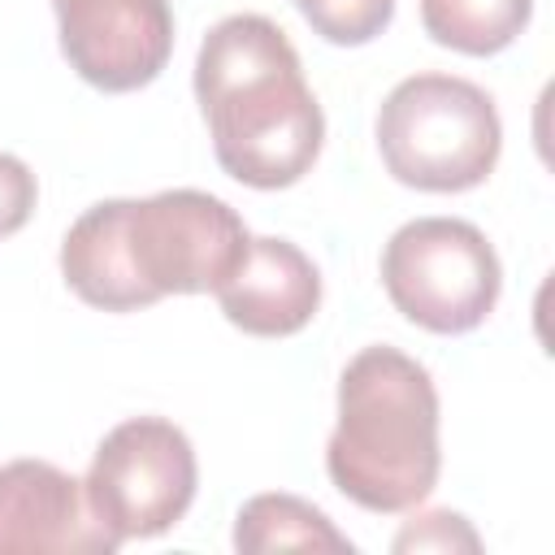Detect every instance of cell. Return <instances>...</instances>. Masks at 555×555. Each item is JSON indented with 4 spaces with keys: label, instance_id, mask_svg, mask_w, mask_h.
<instances>
[{
    "label": "cell",
    "instance_id": "obj_10",
    "mask_svg": "<svg viewBox=\"0 0 555 555\" xmlns=\"http://www.w3.org/2000/svg\"><path fill=\"white\" fill-rule=\"evenodd\" d=\"M234 551L269 555V551H334L351 555V538L334 529V520L299 494H256L234 516Z\"/></svg>",
    "mask_w": 555,
    "mask_h": 555
},
{
    "label": "cell",
    "instance_id": "obj_9",
    "mask_svg": "<svg viewBox=\"0 0 555 555\" xmlns=\"http://www.w3.org/2000/svg\"><path fill=\"white\" fill-rule=\"evenodd\" d=\"M225 321L256 338L299 334L321 308L317 264L286 238H251L238 269L212 291Z\"/></svg>",
    "mask_w": 555,
    "mask_h": 555
},
{
    "label": "cell",
    "instance_id": "obj_5",
    "mask_svg": "<svg viewBox=\"0 0 555 555\" xmlns=\"http://www.w3.org/2000/svg\"><path fill=\"white\" fill-rule=\"evenodd\" d=\"M390 304L429 334L477 330L503 291V264L486 234L460 217H416L382 251Z\"/></svg>",
    "mask_w": 555,
    "mask_h": 555
},
{
    "label": "cell",
    "instance_id": "obj_14",
    "mask_svg": "<svg viewBox=\"0 0 555 555\" xmlns=\"http://www.w3.org/2000/svg\"><path fill=\"white\" fill-rule=\"evenodd\" d=\"M35 199H39V182H35L30 165L0 152V238L17 234L30 221Z\"/></svg>",
    "mask_w": 555,
    "mask_h": 555
},
{
    "label": "cell",
    "instance_id": "obj_3",
    "mask_svg": "<svg viewBox=\"0 0 555 555\" xmlns=\"http://www.w3.org/2000/svg\"><path fill=\"white\" fill-rule=\"evenodd\" d=\"M438 390L421 360L373 343L338 377V425L325 442L330 481L364 512H412L438 486Z\"/></svg>",
    "mask_w": 555,
    "mask_h": 555
},
{
    "label": "cell",
    "instance_id": "obj_4",
    "mask_svg": "<svg viewBox=\"0 0 555 555\" xmlns=\"http://www.w3.org/2000/svg\"><path fill=\"white\" fill-rule=\"evenodd\" d=\"M386 173L416 191H473L503 152L494 100L455 74H412L377 108Z\"/></svg>",
    "mask_w": 555,
    "mask_h": 555
},
{
    "label": "cell",
    "instance_id": "obj_2",
    "mask_svg": "<svg viewBox=\"0 0 555 555\" xmlns=\"http://www.w3.org/2000/svg\"><path fill=\"white\" fill-rule=\"evenodd\" d=\"M195 100L217 165L243 186H295L321 156L325 117L299 52L286 30L260 13H230L204 35Z\"/></svg>",
    "mask_w": 555,
    "mask_h": 555
},
{
    "label": "cell",
    "instance_id": "obj_11",
    "mask_svg": "<svg viewBox=\"0 0 555 555\" xmlns=\"http://www.w3.org/2000/svg\"><path fill=\"white\" fill-rule=\"evenodd\" d=\"M533 0H421V26L434 43L464 56H494L529 26Z\"/></svg>",
    "mask_w": 555,
    "mask_h": 555
},
{
    "label": "cell",
    "instance_id": "obj_1",
    "mask_svg": "<svg viewBox=\"0 0 555 555\" xmlns=\"http://www.w3.org/2000/svg\"><path fill=\"white\" fill-rule=\"evenodd\" d=\"M247 243L243 217L208 191L100 199L61 238V278L100 312H139L165 295L217 291Z\"/></svg>",
    "mask_w": 555,
    "mask_h": 555
},
{
    "label": "cell",
    "instance_id": "obj_12",
    "mask_svg": "<svg viewBox=\"0 0 555 555\" xmlns=\"http://www.w3.org/2000/svg\"><path fill=\"white\" fill-rule=\"evenodd\" d=\"M291 4L321 39L338 48H360L377 39L395 17V0H291Z\"/></svg>",
    "mask_w": 555,
    "mask_h": 555
},
{
    "label": "cell",
    "instance_id": "obj_8",
    "mask_svg": "<svg viewBox=\"0 0 555 555\" xmlns=\"http://www.w3.org/2000/svg\"><path fill=\"white\" fill-rule=\"evenodd\" d=\"M78 477L48 460L0 464V555H113Z\"/></svg>",
    "mask_w": 555,
    "mask_h": 555
},
{
    "label": "cell",
    "instance_id": "obj_13",
    "mask_svg": "<svg viewBox=\"0 0 555 555\" xmlns=\"http://www.w3.org/2000/svg\"><path fill=\"white\" fill-rule=\"evenodd\" d=\"M395 551H438V555H451V551H481V538L477 529L460 516V512H421L412 516L399 533H395Z\"/></svg>",
    "mask_w": 555,
    "mask_h": 555
},
{
    "label": "cell",
    "instance_id": "obj_6",
    "mask_svg": "<svg viewBox=\"0 0 555 555\" xmlns=\"http://www.w3.org/2000/svg\"><path fill=\"white\" fill-rule=\"evenodd\" d=\"M195 447L165 416H130L104 434L87 468V503L117 542L173 529L195 499Z\"/></svg>",
    "mask_w": 555,
    "mask_h": 555
},
{
    "label": "cell",
    "instance_id": "obj_7",
    "mask_svg": "<svg viewBox=\"0 0 555 555\" xmlns=\"http://www.w3.org/2000/svg\"><path fill=\"white\" fill-rule=\"evenodd\" d=\"M52 13L69 69L95 91H139L169 65V0H52Z\"/></svg>",
    "mask_w": 555,
    "mask_h": 555
}]
</instances>
